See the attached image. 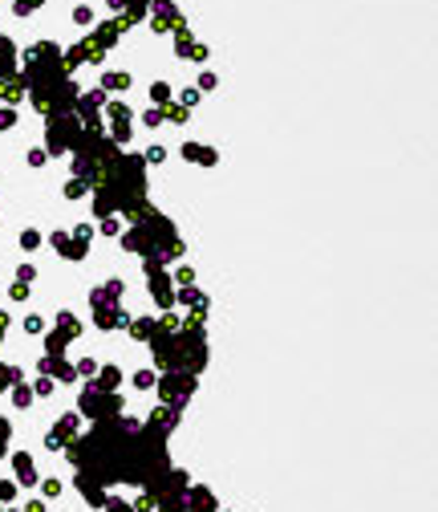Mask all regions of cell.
<instances>
[{
  "label": "cell",
  "instance_id": "cell-1",
  "mask_svg": "<svg viewBox=\"0 0 438 512\" xmlns=\"http://www.w3.org/2000/svg\"><path fill=\"white\" fill-rule=\"evenodd\" d=\"M106 85H110V89H122V85H130V73H110V77H106Z\"/></svg>",
  "mask_w": 438,
  "mask_h": 512
},
{
  "label": "cell",
  "instance_id": "cell-2",
  "mask_svg": "<svg viewBox=\"0 0 438 512\" xmlns=\"http://www.w3.org/2000/svg\"><path fill=\"white\" fill-rule=\"evenodd\" d=\"M150 98H154V102H167V98H171V89H167L163 81H154V85H150Z\"/></svg>",
  "mask_w": 438,
  "mask_h": 512
},
{
  "label": "cell",
  "instance_id": "cell-3",
  "mask_svg": "<svg viewBox=\"0 0 438 512\" xmlns=\"http://www.w3.org/2000/svg\"><path fill=\"white\" fill-rule=\"evenodd\" d=\"M41 0H16V12H28V8H37Z\"/></svg>",
  "mask_w": 438,
  "mask_h": 512
}]
</instances>
